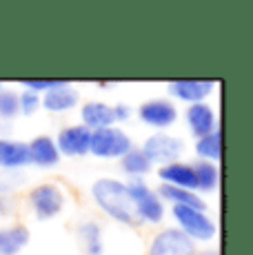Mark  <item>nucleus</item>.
Returning a JSON list of instances; mask_svg holds the SVG:
<instances>
[{
    "instance_id": "39448f33",
    "label": "nucleus",
    "mask_w": 253,
    "mask_h": 255,
    "mask_svg": "<svg viewBox=\"0 0 253 255\" xmlns=\"http://www.w3.org/2000/svg\"><path fill=\"white\" fill-rule=\"evenodd\" d=\"M184 151L182 140L173 138V135L167 133H155L151 138H147L142 146V153L149 162H160V164H171L178 160V155Z\"/></svg>"
},
{
    "instance_id": "4468645a",
    "label": "nucleus",
    "mask_w": 253,
    "mask_h": 255,
    "mask_svg": "<svg viewBox=\"0 0 253 255\" xmlns=\"http://www.w3.org/2000/svg\"><path fill=\"white\" fill-rule=\"evenodd\" d=\"M82 122L89 131L107 129L114 125V107L105 105V102H87L82 107Z\"/></svg>"
},
{
    "instance_id": "423d86ee",
    "label": "nucleus",
    "mask_w": 253,
    "mask_h": 255,
    "mask_svg": "<svg viewBox=\"0 0 253 255\" xmlns=\"http://www.w3.org/2000/svg\"><path fill=\"white\" fill-rule=\"evenodd\" d=\"M193 242L180 229H167L151 242L149 255H193Z\"/></svg>"
},
{
    "instance_id": "6e6552de",
    "label": "nucleus",
    "mask_w": 253,
    "mask_h": 255,
    "mask_svg": "<svg viewBox=\"0 0 253 255\" xmlns=\"http://www.w3.org/2000/svg\"><path fill=\"white\" fill-rule=\"evenodd\" d=\"M140 120L147 122L149 127H155V129H164V127L173 125L176 122V107L169 100H151L144 102L140 107Z\"/></svg>"
},
{
    "instance_id": "9b49d317",
    "label": "nucleus",
    "mask_w": 253,
    "mask_h": 255,
    "mask_svg": "<svg viewBox=\"0 0 253 255\" xmlns=\"http://www.w3.org/2000/svg\"><path fill=\"white\" fill-rule=\"evenodd\" d=\"M158 175H160V180H164L162 184L180 186V189H187V191L196 189V173H193L191 164H184V162L162 164V169L158 171Z\"/></svg>"
},
{
    "instance_id": "7ed1b4c3",
    "label": "nucleus",
    "mask_w": 253,
    "mask_h": 255,
    "mask_svg": "<svg viewBox=\"0 0 253 255\" xmlns=\"http://www.w3.org/2000/svg\"><path fill=\"white\" fill-rule=\"evenodd\" d=\"M173 218L180 224V231L187 235L189 240H200V242H207L216 235V224L204 215V211L200 209H191V207H180V204H173Z\"/></svg>"
},
{
    "instance_id": "2eb2a0df",
    "label": "nucleus",
    "mask_w": 253,
    "mask_h": 255,
    "mask_svg": "<svg viewBox=\"0 0 253 255\" xmlns=\"http://www.w3.org/2000/svg\"><path fill=\"white\" fill-rule=\"evenodd\" d=\"M27 153H29V162L38 166H53L58 162V155H60L56 142L47 138V135H40L31 144H27Z\"/></svg>"
},
{
    "instance_id": "5701e85b",
    "label": "nucleus",
    "mask_w": 253,
    "mask_h": 255,
    "mask_svg": "<svg viewBox=\"0 0 253 255\" xmlns=\"http://www.w3.org/2000/svg\"><path fill=\"white\" fill-rule=\"evenodd\" d=\"M20 111L18 107V96L11 91H0V118H13Z\"/></svg>"
},
{
    "instance_id": "9d476101",
    "label": "nucleus",
    "mask_w": 253,
    "mask_h": 255,
    "mask_svg": "<svg viewBox=\"0 0 253 255\" xmlns=\"http://www.w3.org/2000/svg\"><path fill=\"white\" fill-rule=\"evenodd\" d=\"M213 87H216L213 80H176L169 85V91H171V96L180 98V100L198 105V102H202L213 91Z\"/></svg>"
},
{
    "instance_id": "f257e3e1",
    "label": "nucleus",
    "mask_w": 253,
    "mask_h": 255,
    "mask_svg": "<svg viewBox=\"0 0 253 255\" xmlns=\"http://www.w3.org/2000/svg\"><path fill=\"white\" fill-rule=\"evenodd\" d=\"M91 193H94L96 204H98L105 213H109L111 218H116L118 222H125V224L142 222L138 211L133 207V200H131L126 184L118 182V180L102 178L91 186Z\"/></svg>"
},
{
    "instance_id": "b1692460",
    "label": "nucleus",
    "mask_w": 253,
    "mask_h": 255,
    "mask_svg": "<svg viewBox=\"0 0 253 255\" xmlns=\"http://www.w3.org/2000/svg\"><path fill=\"white\" fill-rule=\"evenodd\" d=\"M18 107H20V111L25 116H31L40 107V98H38V93L22 91V96H18Z\"/></svg>"
},
{
    "instance_id": "412c9836",
    "label": "nucleus",
    "mask_w": 253,
    "mask_h": 255,
    "mask_svg": "<svg viewBox=\"0 0 253 255\" xmlns=\"http://www.w3.org/2000/svg\"><path fill=\"white\" fill-rule=\"evenodd\" d=\"M80 238L85 240L87 255H102V238L100 227L96 222H85L80 227Z\"/></svg>"
},
{
    "instance_id": "f8f14e48",
    "label": "nucleus",
    "mask_w": 253,
    "mask_h": 255,
    "mask_svg": "<svg viewBox=\"0 0 253 255\" xmlns=\"http://www.w3.org/2000/svg\"><path fill=\"white\" fill-rule=\"evenodd\" d=\"M187 120H189V127H191L193 135H198V138H204V135L216 131V116H213V109L209 105H204V102H198V105L189 107Z\"/></svg>"
},
{
    "instance_id": "1a4fd4ad",
    "label": "nucleus",
    "mask_w": 253,
    "mask_h": 255,
    "mask_svg": "<svg viewBox=\"0 0 253 255\" xmlns=\"http://www.w3.org/2000/svg\"><path fill=\"white\" fill-rule=\"evenodd\" d=\"M89 140H91V131L87 127H69L58 135V153L65 155H85L89 153Z\"/></svg>"
},
{
    "instance_id": "6ab92c4d",
    "label": "nucleus",
    "mask_w": 253,
    "mask_h": 255,
    "mask_svg": "<svg viewBox=\"0 0 253 255\" xmlns=\"http://www.w3.org/2000/svg\"><path fill=\"white\" fill-rule=\"evenodd\" d=\"M196 153L200 155V158H207V160H220V155H222L220 129L209 133V135H204V138H198Z\"/></svg>"
},
{
    "instance_id": "393cba45",
    "label": "nucleus",
    "mask_w": 253,
    "mask_h": 255,
    "mask_svg": "<svg viewBox=\"0 0 253 255\" xmlns=\"http://www.w3.org/2000/svg\"><path fill=\"white\" fill-rule=\"evenodd\" d=\"M67 80H22V87H27L31 93H36V91H51V89H56V87H60V85H65Z\"/></svg>"
},
{
    "instance_id": "a878e982",
    "label": "nucleus",
    "mask_w": 253,
    "mask_h": 255,
    "mask_svg": "<svg viewBox=\"0 0 253 255\" xmlns=\"http://www.w3.org/2000/svg\"><path fill=\"white\" fill-rule=\"evenodd\" d=\"M131 116V111H129V107H125V105H118V107H114V120H126V118Z\"/></svg>"
},
{
    "instance_id": "ddd939ff",
    "label": "nucleus",
    "mask_w": 253,
    "mask_h": 255,
    "mask_svg": "<svg viewBox=\"0 0 253 255\" xmlns=\"http://www.w3.org/2000/svg\"><path fill=\"white\" fill-rule=\"evenodd\" d=\"M29 164V153H27V144L16 140H7L0 138V169L4 171H13L20 166Z\"/></svg>"
},
{
    "instance_id": "4be33fe9",
    "label": "nucleus",
    "mask_w": 253,
    "mask_h": 255,
    "mask_svg": "<svg viewBox=\"0 0 253 255\" xmlns=\"http://www.w3.org/2000/svg\"><path fill=\"white\" fill-rule=\"evenodd\" d=\"M123 169L126 171V173H131V175H144L149 169H151V162L144 158L142 151L131 149L129 153L123 155Z\"/></svg>"
},
{
    "instance_id": "a211bd4d",
    "label": "nucleus",
    "mask_w": 253,
    "mask_h": 255,
    "mask_svg": "<svg viewBox=\"0 0 253 255\" xmlns=\"http://www.w3.org/2000/svg\"><path fill=\"white\" fill-rule=\"evenodd\" d=\"M160 195H162L164 200H171L173 204H180V207H191V209L204 211V202L193 193V191L180 189V186H171V184H162L160 186Z\"/></svg>"
},
{
    "instance_id": "bb28decb",
    "label": "nucleus",
    "mask_w": 253,
    "mask_h": 255,
    "mask_svg": "<svg viewBox=\"0 0 253 255\" xmlns=\"http://www.w3.org/2000/svg\"><path fill=\"white\" fill-rule=\"evenodd\" d=\"M200 255H218V251H204V253H200Z\"/></svg>"
},
{
    "instance_id": "0eeeda50",
    "label": "nucleus",
    "mask_w": 253,
    "mask_h": 255,
    "mask_svg": "<svg viewBox=\"0 0 253 255\" xmlns=\"http://www.w3.org/2000/svg\"><path fill=\"white\" fill-rule=\"evenodd\" d=\"M65 198H62L60 189L53 184H42L31 191V207L40 220H49L56 213H60Z\"/></svg>"
},
{
    "instance_id": "f03ea898",
    "label": "nucleus",
    "mask_w": 253,
    "mask_h": 255,
    "mask_svg": "<svg viewBox=\"0 0 253 255\" xmlns=\"http://www.w3.org/2000/svg\"><path fill=\"white\" fill-rule=\"evenodd\" d=\"M89 151L98 158H123L131 151V140L123 129L107 127V129L91 131Z\"/></svg>"
},
{
    "instance_id": "dca6fc26",
    "label": "nucleus",
    "mask_w": 253,
    "mask_h": 255,
    "mask_svg": "<svg viewBox=\"0 0 253 255\" xmlns=\"http://www.w3.org/2000/svg\"><path fill=\"white\" fill-rule=\"evenodd\" d=\"M76 102H78V93H76V89L69 87V82L47 91L45 98H42V107H45L47 111H53V114L69 111L71 107H76Z\"/></svg>"
},
{
    "instance_id": "aec40b11",
    "label": "nucleus",
    "mask_w": 253,
    "mask_h": 255,
    "mask_svg": "<svg viewBox=\"0 0 253 255\" xmlns=\"http://www.w3.org/2000/svg\"><path fill=\"white\" fill-rule=\"evenodd\" d=\"M196 173V189L200 191H213L218 184V169L213 162H198L193 166Z\"/></svg>"
},
{
    "instance_id": "20e7f679",
    "label": "nucleus",
    "mask_w": 253,
    "mask_h": 255,
    "mask_svg": "<svg viewBox=\"0 0 253 255\" xmlns=\"http://www.w3.org/2000/svg\"><path fill=\"white\" fill-rule=\"evenodd\" d=\"M129 189V195L133 200V207L138 211L140 220H147V222H160L164 215V207H162V200L158 198V193H153L144 182L135 180V182L126 184Z\"/></svg>"
},
{
    "instance_id": "cd10ccee",
    "label": "nucleus",
    "mask_w": 253,
    "mask_h": 255,
    "mask_svg": "<svg viewBox=\"0 0 253 255\" xmlns=\"http://www.w3.org/2000/svg\"><path fill=\"white\" fill-rule=\"evenodd\" d=\"M0 91H2V89H0Z\"/></svg>"
},
{
    "instance_id": "f3484780",
    "label": "nucleus",
    "mask_w": 253,
    "mask_h": 255,
    "mask_svg": "<svg viewBox=\"0 0 253 255\" xmlns=\"http://www.w3.org/2000/svg\"><path fill=\"white\" fill-rule=\"evenodd\" d=\"M29 242V231L22 227L13 229H0V255H16L27 247Z\"/></svg>"
}]
</instances>
